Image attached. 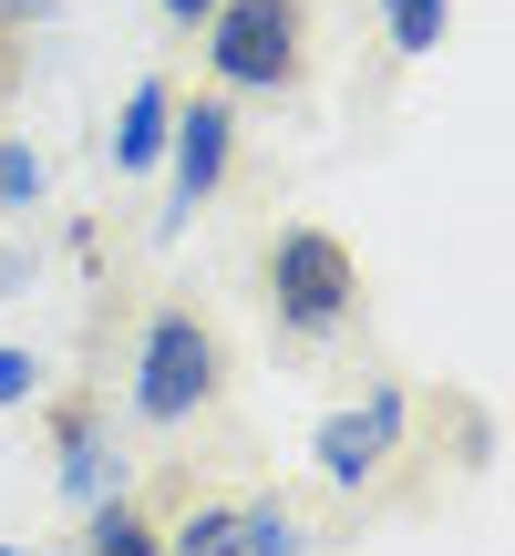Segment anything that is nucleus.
I'll list each match as a JSON object with an SVG mask.
<instances>
[{
  "mask_svg": "<svg viewBox=\"0 0 515 556\" xmlns=\"http://www.w3.org/2000/svg\"><path fill=\"white\" fill-rule=\"evenodd\" d=\"M217 392H227V340H217V319H206L197 299H165V309L145 319V340H135V371H124L135 422L176 433V422L217 413Z\"/></svg>",
  "mask_w": 515,
  "mask_h": 556,
  "instance_id": "obj_1",
  "label": "nucleus"
},
{
  "mask_svg": "<svg viewBox=\"0 0 515 556\" xmlns=\"http://www.w3.org/2000/svg\"><path fill=\"white\" fill-rule=\"evenodd\" d=\"M258 289H268V319L289 340H310V351L361 319V258L330 227H278V238L258 248Z\"/></svg>",
  "mask_w": 515,
  "mask_h": 556,
  "instance_id": "obj_2",
  "label": "nucleus"
},
{
  "mask_svg": "<svg viewBox=\"0 0 515 556\" xmlns=\"http://www.w3.org/2000/svg\"><path fill=\"white\" fill-rule=\"evenodd\" d=\"M217 93H299L310 73V0H217L206 11Z\"/></svg>",
  "mask_w": 515,
  "mask_h": 556,
  "instance_id": "obj_3",
  "label": "nucleus"
},
{
  "mask_svg": "<svg viewBox=\"0 0 515 556\" xmlns=\"http://www.w3.org/2000/svg\"><path fill=\"white\" fill-rule=\"evenodd\" d=\"M227 165H238V103L227 93L176 103V124H165V227L197 217V206L227 186Z\"/></svg>",
  "mask_w": 515,
  "mask_h": 556,
  "instance_id": "obj_4",
  "label": "nucleus"
},
{
  "mask_svg": "<svg viewBox=\"0 0 515 556\" xmlns=\"http://www.w3.org/2000/svg\"><path fill=\"white\" fill-rule=\"evenodd\" d=\"M402 422H413V392H402V381H372L351 413H330V422H319V443H310V454H319V475H330V484H372L381 464H392Z\"/></svg>",
  "mask_w": 515,
  "mask_h": 556,
  "instance_id": "obj_5",
  "label": "nucleus"
},
{
  "mask_svg": "<svg viewBox=\"0 0 515 556\" xmlns=\"http://www.w3.org/2000/svg\"><path fill=\"white\" fill-rule=\"evenodd\" d=\"M165 124H176V83L145 73L135 93H124V124H114V176H145V165L165 155Z\"/></svg>",
  "mask_w": 515,
  "mask_h": 556,
  "instance_id": "obj_6",
  "label": "nucleus"
},
{
  "mask_svg": "<svg viewBox=\"0 0 515 556\" xmlns=\"http://www.w3.org/2000/svg\"><path fill=\"white\" fill-rule=\"evenodd\" d=\"M299 546H310L299 505H227V536H217V556H299Z\"/></svg>",
  "mask_w": 515,
  "mask_h": 556,
  "instance_id": "obj_7",
  "label": "nucleus"
},
{
  "mask_svg": "<svg viewBox=\"0 0 515 556\" xmlns=\"http://www.w3.org/2000/svg\"><path fill=\"white\" fill-rule=\"evenodd\" d=\"M83 536H93L103 556H155V546H165L155 516H145L135 495H93V526H83Z\"/></svg>",
  "mask_w": 515,
  "mask_h": 556,
  "instance_id": "obj_8",
  "label": "nucleus"
},
{
  "mask_svg": "<svg viewBox=\"0 0 515 556\" xmlns=\"http://www.w3.org/2000/svg\"><path fill=\"white\" fill-rule=\"evenodd\" d=\"M381 21H392V52L402 62H434L443 31H454V0H381Z\"/></svg>",
  "mask_w": 515,
  "mask_h": 556,
  "instance_id": "obj_9",
  "label": "nucleus"
},
{
  "mask_svg": "<svg viewBox=\"0 0 515 556\" xmlns=\"http://www.w3.org/2000/svg\"><path fill=\"white\" fill-rule=\"evenodd\" d=\"M41 206V155L21 135H0V217H32Z\"/></svg>",
  "mask_w": 515,
  "mask_h": 556,
  "instance_id": "obj_10",
  "label": "nucleus"
},
{
  "mask_svg": "<svg viewBox=\"0 0 515 556\" xmlns=\"http://www.w3.org/2000/svg\"><path fill=\"white\" fill-rule=\"evenodd\" d=\"M21 73H32V62H21V31H0V114H11V93H21Z\"/></svg>",
  "mask_w": 515,
  "mask_h": 556,
  "instance_id": "obj_11",
  "label": "nucleus"
},
{
  "mask_svg": "<svg viewBox=\"0 0 515 556\" xmlns=\"http://www.w3.org/2000/svg\"><path fill=\"white\" fill-rule=\"evenodd\" d=\"M32 381H41L32 361H21V351H0V402H32Z\"/></svg>",
  "mask_w": 515,
  "mask_h": 556,
  "instance_id": "obj_12",
  "label": "nucleus"
},
{
  "mask_svg": "<svg viewBox=\"0 0 515 556\" xmlns=\"http://www.w3.org/2000/svg\"><path fill=\"white\" fill-rule=\"evenodd\" d=\"M206 11H217V0H165V21H206Z\"/></svg>",
  "mask_w": 515,
  "mask_h": 556,
  "instance_id": "obj_13",
  "label": "nucleus"
},
{
  "mask_svg": "<svg viewBox=\"0 0 515 556\" xmlns=\"http://www.w3.org/2000/svg\"><path fill=\"white\" fill-rule=\"evenodd\" d=\"M0 31H11V0H0Z\"/></svg>",
  "mask_w": 515,
  "mask_h": 556,
  "instance_id": "obj_14",
  "label": "nucleus"
}]
</instances>
